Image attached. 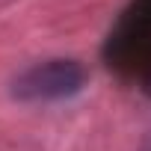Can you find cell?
<instances>
[{"instance_id": "cell-1", "label": "cell", "mask_w": 151, "mask_h": 151, "mask_svg": "<svg viewBox=\"0 0 151 151\" xmlns=\"http://www.w3.org/2000/svg\"><path fill=\"white\" fill-rule=\"evenodd\" d=\"M86 83V68L77 59H45L30 65L15 80V98L21 101H59L77 95Z\"/></svg>"}]
</instances>
